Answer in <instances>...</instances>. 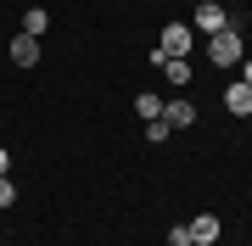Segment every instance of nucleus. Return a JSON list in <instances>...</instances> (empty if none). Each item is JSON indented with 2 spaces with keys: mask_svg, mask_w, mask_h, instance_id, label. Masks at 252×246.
<instances>
[{
  "mask_svg": "<svg viewBox=\"0 0 252 246\" xmlns=\"http://www.w3.org/2000/svg\"><path fill=\"white\" fill-rule=\"evenodd\" d=\"M207 56H213V67H241V34H235V23L207 34Z\"/></svg>",
  "mask_w": 252,
  "mask_h": 246,
  "instance_id": "nucleus-1",
  "label": "nucleus"
},
{
  "mask_svg": "<svg viewBox=\"0 0 252 246\" xmlns=\"http://www.w3.org/2000/svg\"><path fill=\"white\" fill-rule=\"evenodd\" d=\"M190 45H196L190 23H168V28H162V39H157V51H162V56H190Z\"/></svg>",
  "mask_w": 252,
  "mask_h": 246,
  "instance_id": "nucleus-2",
  "label": "nucleus"
},
{
  "mask_svg": "<svg viewBox=\"0 0 252 246\" xmlns=\"http://www.w3.org/2000/svg\"><path fill=\"white\" fill-rule=\"evenodd\" d=\"M224 112H235V118H252V84H247V79L224 84Z\"/></svg>",
  "mask_w": 252,
  "mask_h": 246,
  "instance_id": "nucleus-3",
  "label": "nucleus"
},
{
  "mask_svg": "<svg viewBox=\"0 0 252 246\" xmlns=\"http://www.w3.org/2000/svg\"><path fill=\"white\" fill-rule=\"evenodd\" d=\"M190 23H196V28H202V34H219V28H224V23H230V11H224V6H219V0H202V6H196V17H190Z\"/></svg>",
  "mask_w": 252,
  "mask_h": 246,
  "instance_id": "nucleus-4",
  "label": "nucleus"
},
{
  "mask_svg": "<svg viewBox=\"0 0 252 246\" xmlns=\"http://www.w3.org/2000/svg\"><path fill=\"white\" fill-rule=\"evenodd\" d=\"M185 229H190V246H213L219 241V219H213V213H196Z\"/></svg>",
  "mask_w": 252,
  "mask_h": 246,
  "instance_id": "nucleus-5",
  "label": "nucleus"
},
{
  "mask_svg": "<svg viewBox=\"0 0 252 246\" xmlns=\"http://www.w3.org/2000/svg\"><path fill=\"white\" fill-rule=\"evenodd\" d=\"M162 123H168V129L196 123V107H190V101H162Z\"/></svg>",
  "mask_w": 252,
  "mask_h": 246,
  "instance_id": "nucleus-6",
  "label": "nucleus"
},
{
  "mask_svg": "<svg viewBox=\"0 0 252 246\" xmlns=\"http://www.w3.org/2000/svg\"><path fill=\"white\" fill-rule=\"evenodd\" d=\"M11 62H17V67H34L39 62V39L34 34H17V39H11Z\"/></svg>",
  "mask_w": 252,
  "mask_h": 246,
  "instance_id": "nucleus-7",
  "label": "nucleus"
},
{
  "mask_svg": "<svg viewBox=\"0 0 252 246\" xmlns=\"http://www.w3.org/2000/svg\"><path fill=\"white\" fill-rule=\"evenodd\" d=\"M45 28H51L45 6H28V11H23V34H34V39H39V34H45Z\"/></svg>",
  "mask_w": 252,
  "mask_h": 246,
  "instance_id": "nucleus-8",
  "label": "nucleus"
},
{
  "mask_svg": "<svg viewBox=\"0 0 252 246\" xmlns=\"http://www.w3.org/2000/svg\"><path fill=\"white\" fill-rule=\"evenodd\" d=\"M162 79L168 84H190V62L185 56H168V62H162Z\"/></svg>",
  "mask_w": 252,
  "mask_h": 246,
  "instance_id": "nucleus-9",
  "label": "nucleus"
},
{
  "mask_svg": "<svg viewBox=\"0 0 252 246\" xmlns=\"http://www.w3.org/2000/svg\"><path fill=\"white\" fill-rule=\"evenodd\" d=\"M135 112H140L146 123H157V118H162V101H157L152 90H146V95H135Z\"/></svg>",
  "mask_w": 252,
  "mask_h": 246,
  "instance_id": "nucleus-10",
  "label": "nucleus"
},
{
  "mask_svg": "<svg viewBox=\"0 0 252 246\" xmlns=\"http://www.w3.org/2000/svg\"><path fill=\"white\" fill-rule=\"evenodd\" d=\"M11 201H17V185H11L6 173H0V207H11Z\"/></svg>",
  "mask_w": 252,
  "mask_h": 246,
  "instance_id": "nucleus-11",
  "label": "nucleus"
},
{
  "mask_svg": "<svg viewBox=\"0 0 252 246\" xmlns=\"http://www.w3.org/2000/svg\"><path fill=\"white\" fill-rule=\"evenodd\" d=\"M168 246H190V229H185V224H174V229H168Z\"/></svg>",
  "mask_w": 252,
  "mask_h": 246,
  "instance_id": "nucleus-12",
  "label": "nucleus"
},
{
  "mask_svg": "<svg viewBox=\"0 0 252 246\" xmlns=\"http://www.w3.org/2000/svg\"><path fill=\"white\" fill-rule=\"evenodd\" d=\"M6 168H11V157H6V146H0V173H6Z\"/></svg>",
  "mask_w": 252,
  "mask_h": 246,
  "instance_id": "nucleus-13",
  "label": "nucleus"
},
{
  "mask_svg": "<svg viewBox=\"0 0 252 246\" xmlns=\"http://www.w3.org/2000/svg\"><path fill=\"white\" fill-rule=\"evenodd\" d=\"M241 79H247V84H252V62H241Z\"/></svg>",
  "mask_w": 252,
  "mask_h": 246,
  "instance_id": "nucleus-14",
  "label": "nucleus"
}]
</instances>
